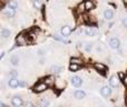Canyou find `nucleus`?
Listing matches in <instances>:
<instances>
[{
	"instance_id": "1",
	"label": "nucleus",
	"mask_w": 127,
	"mask_h": 107,
	"mask_svg": "<svg viewBox=\"0 0 127 107\" xmlns=\"http://www.w3.org/2000/svg\"><path fill=\"white\" fill-rule=\"evenodd\" d=\"M108 45H109L110 48L117 50V49L121 48V40H119L117 37H112L109 39V41H108Z\"/></svg>"
},
{
	"instance_id": "2",
	"label": "nucleus",
	"mask_w": 127,
	"mask_h": 107,
	"mask_svg": "<svg viewBox=\"0 0 127 107\" xmlns=\"http://www.w3.org/2000/svg\"><path fill=\"white\" fill-rule=\"evenodd\" d=\"M47 88H48V85H47L45 81H41V83H38L37 85L33 87V92L37 93V94H40V93L45 92Z\"/></svg>"
},
{
	"instance_id": "3",
	"label": "nucleus",
	"mask_w": 127,
	"mask_h": 107,
	"mask_svg": "<svg viewBox=\"0 0 127 107\" xmlns=\"http://www.w3.org/2000/svg\"><path fill=\"white\" fill-rule=\"evenodd\" d=\"M119 83H121V79H119V76L117 75H114L109 78V85L110 87H118Z\"/></svg>"
},
{
	"instance_id": "4",
	"label": "nucleus",
	"mask_w": 127,
	"mask_h": 107,
	"mask_svg": "<svg viewBox=\"0 0 127 107\" xmlns=\"http://www.w3.org/2000/svg\"><path fill=\"white\" fill-rule=\"evenodd\" d=\"M71 27L70 26H63L62 27V29H60V34H62V36L64 38H66V37H68V36L71 34Z\"/></svg>"
},
{
	"instance_id": "5",
	"label": "nucleus",
	"mask_w": 127,
	"mask_h": 107,
	"mask_svg": "<svg viewBox=\"0 0 127 107\" xmlns=\"http://www.w3.org/2000/svg\"><path fill=\"white\" fill-rule=\"evenodd\" d=\"M11 104L15 107H21L24 102H22V98L20 96H13L12 99H11Z\"/></svg>"
},
{
	"instance_id": "6",
	"label": "nucleus",
	"mask_w": 127,
	"mask_h": 107,
	"mask_svg": "<svg viewBox=\"0 0 127 107\" xmlns=\"http://www.w3.org/2000/svg\"><path fill=\"white\" fill-rule=\"evenodd\" d=\"M100 94H101V96L108 98V97L112 95V88L108 87V86H103L100 89Z\"/></svg>"
},
{
	"instance_id": "7",
	"label": "nucleus",
	"mask_w": 127,
	"mask_h": 107,
	"mask_svg": "<svg viewBox=\"0 0 127 107\" xmlns=\"http://www.w3.org/2000/svg\"><path fill=\"white\" fill-rule=\"evenodd\" d=\"M71 85L74 86V87H77V88L80 87V86L83 85V79L78 76H74L71 78Z\"/></svg>"
},
{
	"instance_id": "8",
	"label": "nucleus",
	"mask_w": 127,
	"mask_h": 107,
	"mask_svg": "<svg viewBox=\"0 0 127 107\" xmlns=\"http://www.w3.org/2000/svg\"><path fill=\"white\" fill-rule=\"evenodd\" d=\"M19 83H20V80H18L17 77H11L8 80V85H9V87H11V88H17L18 86H19Z\"/></svg>"
},
{
	"instance_id": "9",
	"label": "nucleus",
	"mask_w": 127,
	"mask_h": 107,
	"mask_svg": "<svg viewBox=\"0 0 127 107\" xmlns=\"http://www.w3.org/2000/svg\"><path fill=\"white\" fill-rule=\"evenodd\" d=\"M104 18H105L106 20H112L113 18H114V11L109 8L105 9V11H104Z\"/></svg>"
},
{
	"instance_id": "10",
	"label": "nucleus",
	"mask_w": 127,
	"mask_h": 107,
	"mask_svg": "<svg viewBox=\"0 0 127 107\" xmlns=\"http://www.w3.org/2000/svg\"><path fill=\"white\" fill-rule=\"evenodd\" d=\"M15 13H16V10L12 8H10V7H8V8L3 11V16L7 18H12L13 16H15Z\"/></svg>"
},
{
	"instance_id": "11",
	"label": "nucleus",
	"mask_w": 127,
	"mask_h": 107,
	"mask_svg": "<svg viewBox=\"0 0 127 107\" xmlns=\"http://www.w3.org/2000/svg\"><path fill=\"white\" fill-rule=\"evenodd\" d=\"M74 96L76 99H84L86 97V93L84 92V90H76V92L74 93Z\"/></svg>"
},
{
	"instance_id": "12",
	"label": "nucleus",
	"mask_w": 127,
	"mask_h": 107,
	"mask_svg": "<svg viewBox=\"0 0 127 107\" xmlns=\"http://www.w3.org/2000/svg\"><path fill=\"white\" fill-rule=\"evenodd\" d=\"M11 36V31L10 29L6 28V27H3V28L1 29V37L3 38V39H7V38H9Z\"/></svg>"
},
{
	"instance_id": "13",
	"label": "nucleus",
	"mask_w": 127,
	"mask_h": 107,
	"mask_svg": "<svg viewBox=\"0 0 127 107\" xmlns=\"http://www.w3.org/2000/svg\"><path fill=\"white\" fill-rule=\"evenodd\" d=\"M20 63V58L18 55H12V56L10 57V64L12 66H18Z\"/></svg>"
},
{
	"instance_id": "14",
	"label": "nucleus",
	"mask_w": 127,
	"mask_h": 107,
	"mask_svg": "<svg viewBox=\"0 0 127 107\" xmlns=\"http://www.w3.org/2000/svg\"><path fill=\"white\" fill-rule=\"evenodd\" d=\"M27 45V39L24 35H20L19 37L17 38V46H25Z\"/></svg>"
},
{
	"instance_id": "15",
	"label": "nucleus",
	"mask_w": 127,
	"mask_h": 107,
	"mask_svg": "<svg viewBox=\"0 0 127 107\" xmlns=\"http://www.w3.org/2000/svg\"><path fill=\"white\" fill-rule=\"evenodd\" d=\"M84 3H85V8L87 11L93 10V9L95 8V4H94V2H93V0H86Z\"/></svg>"
},
{
	"instance_id": "16",
	"label": "nucleus",
	"mask_w": 127,
	"mask_h": 107,
	"mask_svg": "<svg viewBox=\"0 0 127 107\" xmlns=\"http://www.w3.org/2000/svg\"><path fill=\"white\" fill-rule=\"evenodd\" d=\"M85 34H86L87 36H89V37H94V36H96L97 31H96V29L88 27V28H86V29H85Z\"/></svg>"
},
{
	"instance_id": "17",
	"label": "nucleus",
	"mask_w": 127,
	"mask_h": 107,
	"mask_svg": "<svg viewBox=\"0 0 127 107\" xmlns=\"http://www.w3.org/2000/svg\"><path fill=\"white\" fill-rule=\"evenodd\" d=\"M62 70H63V67H60V66H57V65H54L53 67L50 68V71L53 72V74H59Z\"/></svg>"
},
{
	"instance_id": "18",
	"label": "nucleus",
	"mask_w": 127,
	"mask_h": 107,
	"mask_svg": "<svg viewBox=\"0 0 127 107\" xmlns=\"http://www.w3.org/2000/svg\"><path fill=\"white\" fill-rule=\"evenodd\" d=\"M94 67L96 68L98 71H105V70H106V66L103 65L101 63H96V64L94 65Z\"/></svg>"
},
{
	"instance_id": "19",
	"label": "nucleus",
	"mask_w": 127,
	"mask_h": 107,
	"mask_svg": "<svg viewBox=\"0 0 127 107\" xmlns=\"http://www.w3.org/2000/svg\"><path fill=\"white\" fill-rule=\"evenodd\" d=\"M79 68H80V65H78V64H70L69 65V70L70 71H77Z\"/></svg>"
},
{
	"instance_id": "20",
	"label": "nucleus",
	"mask_w": 127,
	"mask_h": 107,
	"mask_svg": "<svg viewBox=\"0 0 127 107\" xmlns=\"http://www.w3.org/2000/svg\"><path fill=\"white\" fill-rule=\"evenodd\" d=\"M32 6L35 9H40L41 8V1L40 0H32Z\"/></svg>"
},
{
	"instance_id": "21",
	"label": "nucleus",
	"mask_w": 127,
	"mask_h": 107,
	"mask_svg": "<svg viewBox=\"0 0 127 107\" xmlns=\"http://www.w3.org/2000/svg\"><path fill=\"white\" fill-rule=\"evenodd\" d=\"M8 7H10V8H12V9H18V2L17 1H15V0H11L10 2H9V4H8Z\"/></svg>"
},
{
	"instance_id": "22",
	"label": "nucleus",
	"mask_w": 127,
	"mask_h": 107,
	"mask_svg": "<svg viewBox=\"0 0 127 107\" xmlns=\"http://www.w3.org/2000/svg\"><path fill=\"white\" fill-rule=\"evenodd\" d=\"M45 83H46L48 86H50V85H53L55 81H54V78H53V77H47V78L45 79Z\"/></svg>"
},
{
	"instance_id": "23",
	"label": "nucleus",
	"mask_w": 127,
	"mask_h": 107,
	"mask_svg": "<svg viewBox=\"0 0 127 107\" xmlns=\"http://www.w3.org/2000/svg\"><path fill=\"white\" fill-rule=\"evenodd\" d=\"M49 101L48 99L46 98V97H44V98H42V101H41V107H48L49 106Z\"/></svg>"
},
{
	"instance_id": "24",
	"label": "nucleus",
	"mask_w": 127,
	"mask_h": 107,
	"mask_svg": "<svg viewBox=\"0 0 127 107\" xmlns=\"http://www.w3.org/2000/svg\"><path fill=\"white\" fill-rule=\"evenodd\" d=\"M70 63H71V64H78V65H80L81 60L79 58H71V59H70Z\"/></svg>"
},
{
	"instance_id": "25",
	"label": "nucleus",
	"mask_w": 127,
	"mask_h": 107,
	"mask_svg": "<svg viewBox=\"0 0 127 107\" xmlns=\"http://www.w3.org/2000/svg\"><path fill=\"white\" fill-rule=\"evenodd\" d=\"M9 76H10V78L11 77H17L18 76V71L17 70H10V72H9Z\"/></svg>"
},
{
	"instance_id": "26",
	"label": "nucleus",
	"mask_w": 127,
	"mask_h": 107,
	"mask_svg": "<svg viewBox=\"0 0 127 107\" xmlns=\"http://www.w3.org/2000/svg\"><path fill=\"white\" fill-rule=\"evenodd\" d=\"M85 50L87 51V53H89V51L92 50V44H86L85 45Z\"/></svg>"
},
{
	"instance_id": "27",
	"label": "nucleus",
	"mask_w": 127,
	"mask_h": 107,
	"mask_svg": "<svg viewBox=\"0 0 127 107\" xmlns=\"http://www.w3.org/2000/svg\"><path fill=\"white\" fill-rule=\"evenodd\" d=\"M78 9H79V12H84V11L86 10V8H85V3H83V4H80V6L78 7Z\"/></svg>"
},
{
	"instance_id": "28",
	"label": "nucleus",
	"mask_w": 127,
	"mask_h": 107,
	"mask_svg": "<svg viewBox=\"0 0 127 107\" xmlns=\"http://www.w3.org/2000/svg\"><path fill=\"white\" fill-rule=\"evenodd\" d=\"M122 24H123L124 27H127V18H126V17L122 19Z\"/></svg>"
},
{
	"instance_id": "29",
	"label": "nucleus",
	"mask_w": 127,
	"mask_h": 107,
	"mask_svg": "<svg viewBox=\"0 0 127 107\" xmlns=\"http://www.w3.org/2000/svg\"><path fill=\"white\" fill-rule=\"evenodd\" d=\"M123 83H124V85L127 86V75L126 76H124V78H123Z\"/></svg>"
},
{
	"instance_id": "30",
	"label": "nucleus",
	"mask_w": 127,
	"mask_h": 107,
	"mask_svg": "<svg viewBox=\"0 0 127 107\" xmlns=\"http://www.w3.org/2000/svg\"><path fill=\"white\" fill-rule=\"evenodd\" d=\"M19 86H21V87H24V86H25V83H24V81H21V80H20V83H19Z\"/></svg>"
},
{
	"instance_id": "31",
	"label": "nucleus",
	"mask_w": 127,
	"mask_h": 107,
	"mask_svg": "<svg viewBox=\"0 0 127 107\" xmlns=\"http://www.w3.org/2000/svg\"><path fill=\"white\" fill-rule=\"evenodd\" d=\"M27 107H33V105L31 103H27Z\"/></svg>"
},
{
	"instance_id": "32",
	"label": "nucleus",
	"mask_w": 127,
	"mask_h": 107,
	"mask_svg": "<svg viewBox=\"0 0 127 107\" xmlns=\"http://www.w3.org/2000/svg\"><path fill=\"white\" fill-rule=\"evenodd\" d=\"M3 57H4V53H1V54H0V58H3Z\"/></svg>"
},
{
	"instance_id": "33",
	"label": "nucleus",
	"mask_w": 127,
	"mask_h": 107,
	"mask_svg": "<svg viewBox=\"0 0 127 107\" xmlns=\"http://www.w3.org/2000/svg\"><path fill=\"white\" fill-rule=\"evenodd\" d=\"M0 107H7V106L4 105V103H1V105H0Z\"/></svg>"
},
{
	"instance_id": "34",
	"label": "nucleus",
	"mask_w": 127,
	"mask_h": 107,
	"mask_svg": "<svg viewBox=\"0 0 127 107\" xmlns=\"http://www.w3.org/2000/svg\"><path fill=\"white\" fill-rule=\"evenodd\" d=\"M125 106L127 107V97H126V98H125Z\"/></svg>"
}]
</instances>
